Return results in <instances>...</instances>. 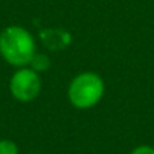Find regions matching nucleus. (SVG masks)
<instances>
[{
    "mask_svg": "<svg viewBox=\"0 0 154 154\" xmlns=\"http://www.w3.org/2000/svg\"><path fill=\"white\" fill-rule=\"evenodd\" d=\"M35 41L29 30L21 26H8L0 32V56L9 65L27 66L35 56Z\"/></svg>",
    "mask_w": 154,
    "mask_h": 154,
    "instance_id": "f257e3e1",
    "label": "nucleus"
},
{
    "mask_svg": "<svg viewBox=\"0 0 154 154\" xmlns=\"http://www.w3.org/2000/svg\"><path fill=\"white\" fill-rule=\"evenodd\" d=\"M104 94L103 79L92 71L75 75L68 88V100L77 109H89L98 104Z\"/></svg>",
    "mask_w": 154,
    "mask_h": 154,
    "instance_id": "f03ea898",
    "label": "nucleus"
},
{
    "mask_svg": "<svg viewBox=\"0 0 154 154\" xmlns=\"http://www.w3.org/2000/svg\"><path fill=\"white\" fill-rule=\"evenodd\" d=\"M9 91L17 101H33L41 92V77L32 68H18L9 80Z\"/></svg>",
    "mask_w": 154,
    "mask_h": 154,
    "instance_id": "7ed1b4c3",
    "label": "nucleus"
},
{
    "mask_svg": "<svg viewBox=\"0 0 154 154\" xmlns=\"http://www.w3.org/2000/svg\"><path fill=\"white\" fill-rule=\"evenodd\" d=\"M39 36L50 50H63L71 42V35L62 29H45L39 33Z\"/></svg>",
    "mask_w": 154,
    "mask_h": 154,
    "instance_id": "20e7f679",
    "label": "nucleus"
},
{
    "mask_svg": "<svg viewBox=\"0 0 154 154\" xmlns=\"http://www.w3.org/2000/svg\"><path fill=\"white\" fill-rule=\"evenodd\" d=\"M29 65H30V68L35 69L36 72H42V71H45V69L50 68V59H48V56H45V54L35 53V56L32 57V60H30Z\"/></svg>",
    "mask_w": 154,
    "mask_h": 154,
    "instance_id": "39448f33",
    "label": "nucleus"
},
{
    "mask_svg": "<svg viewBox=\"0 0 154 154\" xmlns=\"http://www.w3.org/2000/svg\"><path fill=\"white\" fill-rule=\"evenodd\" d=\"M18 145L11 139H0V154H18Z\"/></svg>",
    "mask_w": 154,
    "mask_h": 154,
    "instance_id": "423d86ee",
    "label": "nucleus"
},
{
    "mask_svg": "<svg viewBox=\"0 0 154 154\" xmlns=\"http://www.w3.org/2000/svg\"><path fill=\"white\" fill-rule=\"evenodd\" d=\"M130 154H154V146L151 145H139L131 149Z\"/></svg>",
    "mask_w": 154,
    "mask_h": 154,
    "instance_id": "0eeeda50",
    "label": "nucleus"
}]
</instances>
